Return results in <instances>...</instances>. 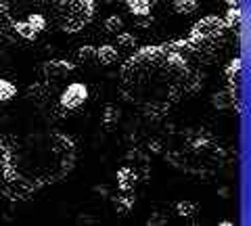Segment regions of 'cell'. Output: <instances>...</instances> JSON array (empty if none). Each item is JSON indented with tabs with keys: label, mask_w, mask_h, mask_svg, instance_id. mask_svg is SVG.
Returning <instances> with one entry per match:
<instances>
[{
	"label": "cell",
	"mask_w": 251,
	"mask_h": 226,
	"mask_svg": "<svg viewBox=\"0 0 251 226\" xmlns=\"http://www.w3.org/2000/svg\"><path fill=\"white\" fill-rule=\"evenodd\" d=\"M117 120H120V109L115 105H107L103 111V126H113V124H117Z\"/></svg>",
	"instance_id": "9a60e30c"
},
{
	"label": "cell",
	"mask_w": 251,
	"mask_h": 226,
	"mask_svg": "<svg viewBox=\"0 0 251 226\" xmlns=\"http://www.w3.org/2000/svg\"><path fill=\"white\" fill-rule=\"evenodd\" d=\"M46 23H49L46 21V15L42 11H34V13L25 15L23 19L11 23V25L21 38H25V40H36V38L46 29Z\"/></svg>",
	"instance_id": "3957f363"
},
{
	"label": "cell",
	"mask_w": 251,
	"mask_h": 226,
	"mask_svg": "<svg viewBox=\"0 0 251 226\" xmlns=\"http://www.w3.org/2000/svg\"><path fill=\"white\" fill-rule=\"evenodd\" d=\"M103 27H105L107 34H117V32L124 29V19L120 17V15H109V17L105 19V23H103Z\"/></svg>",
	"instance_id": "4fadbf2b"
},
{
	"label": "cell",
	"mask_w": 251,
	"mask_h": 226,
	"mask_svg": "<svg viewBox=\"0 0 251 226\" xmlns=\"http://www.w3.org/2000/svg\"><path fill=\"white\" fill-rule=\"evenodd\" d=\"M149 224H166V220H163V218H159V216H153V218H149Z\"/></svg>",
	"instance_id": "7402d4cb"
},
{
	"label": "cell",
	"mask_w": 251,
	"mask_h": 226,
	"mask_svg": "<svg viewBox=\"0 0 251 226\" xmlns=\"http://www.w3.org/2000/svg\"><path fill=\"white\" fill-rule=\"evenodd\" d=\"M97 59L100 61V65H113L120 59V52L113 44H100L97 49Z\"/></svg>",
	"instance_id": "ba28073f"
},
{
	"label": "cell",
	"mask_w": 251,
	"mask_h": 226,
	"mask_svg": "<svg viewBox=\"0 0 251 226\" xmlns=\"http://www.w3.org/2000/svg\"><path fill=\"white\" fill-rule=\"evenodd\" d=\"M226 23L222 17H218V15H205V17H201L195 25L191 27V34H188L186 40L191 42V46L195 50L201 49L203 44L207 42H214L218 38H222L224 32H226Z\"/></svg>",
	"instance_id": "7a4b0ae2"
},
{
	"label": "cell",
	"mask_w": 251,
	"mask_h": 226,
	"mask_svg": "<svg viewBox=\"0 0 251 226\" xmlns=\"http://www.w3.org/2000/svg\"><path fill=\"white\" fill-rule=\"evenodd\" d=\"M86 100H88V86L82 82H72L61 92V107L67 109V111H74V109L82 107Z\"/></svg>",
	"instance_id": "277c9868"
},
{
	"label": "cell",
	"mask_w": 251,
	"mask_h": 226,
	"mask_svg": "<svg viewBox=\"0 0 251 226\" xmlns=\"http://www.w3.org/2000/svg\"><path fill=\"white\" fill-rule=\"evenodd\" d=\"M241 72H243V61L237 57V59H232L228 65H226L224 69V75H226V80H228L230 86H237L239 84V77H241Z\"/></svg>",
	"instance_id": "9c48e42d"
},
{
	"label": "cell",
	"mask_w": 251,
	"mask_h": 226,
	"mask_svg": "<svg viewBox=\"0 0 251 226\" xmlns=\"http://www.w3.org/2000/svg\"><path fill=\"white\" fill-rule=\"evenodd\" d=\"M105 2H113V0H105Z\"/></svg>",
	"instance_id": "cb8c5ba5"
},
{
	"label": "cell",
	"mask_w": 251,
	"mask_h": 226,
	"mask_svg": "<svg viewBox=\"0 0 251 226\" xmlns=\"http://www.w3.org/2000/svg\"><path fill=\"white\" fill-rule=\"evenodd\" d=\"M132 205H134V197H128V195H126V197H120L117 199V203H115V207H117V212L120 214H128L132 209Z\"/></svg>",
	"instance_id": "e0dca14e"
},
{
	"label": "cell",
	"mask_w": 251,
	"mask_h": 226,
	"mask_svg": "<svg viewBox=\"0 0 251 226\" xmlns=\"http://www.w3.org/2000/svg\"><path fill=\"white\" fill-rule=\"evenodd\" d=\"M224 2L228 4V6H239V4H241V0H224Z\"/></svg>",
	"instance_id": "603a6c76"
},
{
	"label": "cell",
	"mask_w": 251,
	"mask_h": 226,
	"mask_svg": "<svg viewBox=\"0 0 251 226\" xmlns=\"http://www.w3.org/2000/svg\"><path fill=\"white\" fill-rule=\"evenodd\" d=\"M117 44L124 46V49H134V46H136V38H134V34L117 32Z\"/></svg>",
	"instance_id": "2e32d148"
},
{
	"label": "cell",
	"mask_w": 251,
	"mask_h": 226,
	"mask_svg": "<svg viewBox=\"0 0 251 226\" xmlns=\"http://www.w3.org/2000/svg\"><path fill=\"white\" fill-rule=\"evenodd\" d=\"M222 19H224V23H226V27H228V29H234L237 25H241V23H243L241 6H228V11H226V15Z\"/></svg>",
	"instance_id": "8fae6325"
},
{
	"label": "cell",
	"mask_w": 251,
	"mask_h": 226,
	"mask_svg": "<svg viewBox=\"0 0 251 226\" xmlns=\"http://www.w3.org/2000/svg\"><path fill=\"white\" fill-rule=\"evenodd\" d=\"M149 149L153 153H161V143L159 140H151V143H149Z\"/></svg>",
	"instance_id": "44dd1931"
},
{
	"label": "cell",
	"mask_w": 251,
	"mask_h": 226,
	"mask_svg": "<svg viewBox=\"0 0 251 226\" xmlns=\"http://www.w3.org/2000/svg\"><path fill=\"white\" fill-rule=\"evenodd\" d=\"M176 214L182 216V218H193L197 214V205L193 201H178L176 203Z\"/></svg>",
	"instance_id": "5bb4252c"
},
{
	"label": "cell",
	"mask_w": 251,
	"mask_h": 226,
	"mask_svg": "<svg viewBox=\"0 0 251 226\" xmlns=\"http://www.w3.org/2000/svg\"><path fill=\"white\" fill-rule=\"evenodd\" d=\"M172 9H174V13L186 17V15H193L199 9V2L197 0H174V2H172Z\"/></svg>",
	"instance_id": "30bf717a"
},
{
	"label": "cell",
	"mask_w": 251,
	"mask_h": 226,
	"mask_svg": "<svg viewBox=\"0 0 251 226\" xmlns=\"http://www.w3.org/2000/svg\"><path fill=\"white\" fill-rule=\"evenodd\" d=\"M42 69H44L46 77H59V75H63V74H69V72H74V69H75V65H74V63H69V61L57 59V61H46Z\"/></svg>",
	"instance_id": "8992f818"
},
{
	"label": "cell",
	"mask_w": 251,
	"mask_h": 226,
	"mask_svg": "<svg viewBox=\"0 0 251 226\" xmlns=\"http://www.w3.org/2000/svg\"><path fill=\"white\" fill-rule=\"evenodd\" d=\"M77 59L80 61H90V59H97V49L90 44H84L80 50H77Z\"/></svg>",
	"instance_id": "ac0fdd59"
},
{
	"label": "cell",
	"mask_w": 251,
	"mask_h": 226,
	"mask_svg": "<svg viewBox=\"0 0 251 226\" xmlns=\"http://www.w3.org/2000/svg\"><path fill=\"white\" fill-rule=\"evenodd\" d=\"M15 97H17V86L13 82L4 80V77H0V103H6Z\"/></svg>",
	"instance_id": "7c38bea8"
},
{
	"label": "cell",
	"mask_w": 251,
	"mask_h": 226,
	"mask_svg": "<svg viewBox=\"0 0 251 226\" xmlns=\"http://www.w3.org/2000/svg\"><path fill=\"white\" fill-rule=\"evenodd\" d=\"M207 145H209V140H207V138H195L193 143H191V147H193L195 151H199V149H205Z\"/></svg>",
	"instance_id": "ffe728a7"
},
{
	"label": "cell",
	"mask_w": 251,
	"mask_h": 226,
	"mask_svg": "<svg viewBox=\"0 0 251 226\" xmlns=\"http://www.w3.org/2000/svg\"><path fill=\"white\" fill-rule=\"evenodd\" d=\"M155 2L157 0H126V6L134 17H149Z\"/></svg>",
	"instance_id": "52a82bcc"
},
{
	"label": "cell",
	"mask_w": 251,
	"mask_h": 226,
	"mask_svg": "<svg viewBox=\"0 0 251 226\" xmlns=\"http://www.w3.org/2000/svg\"><path fill=\"white\" fill-rule=\"evenodd\" d=\"M138 182V174H136V170H132L128 166H124L117 170V186H120V191L122 193H128L132 191L136 186Z\"/></svg>",
	"instance_id": "5b68a950"
},
{
	"label": "cell",
	"mask_w": 251,
	"mask_h": 226,
	"mask_svg": "<svg viewBox=\"0 0 251 226\" xmlns=\"http://www.w3.org/2000/svg\"><path fill=\"white\" fill-rule=\"evenodd\" d=\"M211 100H214V105H216V107H220V109H224L226 105H228V103H226V92H220V95H214V99H211Z\"/></svg>",
	"instance_id": "d6986e66"
},
{
	"label": "cell",
	"mask_w": 251,
	"mask_h": 226,
	"mask_svg": "<svg viewBox=\"0 0 251 226\" xmlns=\"http://www.w3.org/2000/svg\"><path fill=\"white\" fill-rule=\"evenodd\" d=\"M46 4L52 6L59 29L67 34L82 32L94 15V0H46Z\"/></svg>",
	"instance_id": "6da1fadb"
}]
</instances>
